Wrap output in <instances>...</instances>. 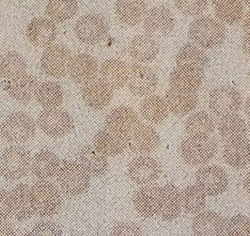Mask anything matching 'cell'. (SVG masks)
Returning a JSON list of instances; mask_svg holds the SVG:
<instances>
[{"label":"cell","instance_id":"cell-40","mask_svg":"<svg viewBox=\"0 0 250 236\" xmlns=\"http://www.w3.org/2000/svg\"><path fill=\"white\" fill-rule=\"evenodd\" d=\"M213 5L218 19L226 24H236L244 15V6L240 1H213Z\"/></svg>","mask_w":250,"mask_h":236},{"label":"cell","instance_id":"cell-55","mask_svg":"<svg viewBox=\"0 0 250 236\" xmlns=\"http://www.w3.org/2000/svg\"></svg>","mask_w":250,"mask_h":236},{"label":"cell","instance_id":"cell-36","mask_svg":"<svg viewBox=\"0 0 250 236\" xmlns=\"http://www.w3.org/2000/svg\"><path fill=\"white\" fill-rule=\"evenodd\" d=\"M36 98L44 109L59 107L64 99L62 87L54 81H45L39 85Z\"/></svg>","mask_w":250,"mask_h":236},{"label":"cell","instance_id":"cell-23","mask_svg":"<svg viewBox=\"0 0 250 236\" xmlns=\"http://www.w3.org/2000/svg\"><path fill=\"white\" fill-rule=\"evenodd\" d=\"M98 70V61L93 56L79 53L71 59L68 72L74 82L85 84L96 78Z\"/></svg>","mask_w":250,"mask_h":236},{"label":"cell","instance_id":"cell-49","mask_svg":"<svg viewBox=\"0 0 250 236\" xmlns=\"http://www.w3.org/2000/svg\"><path fill=\"white\" fill-rule=\"evenodd\" d=\"M243 29H244L245 35L250 36V10L245 15L243 21Z\"/></svg>","mask_w":250,"mask_h":236},{"label":"cell","instance_id":"cell-35","mask_svg":"<svg viewBox=\"0 0 250 236\" xmlns=\"http://www.w3.org/2000/svg\"><path fill=\"white\" fill-rule=\"evenodd\" d=\"M140 109L142 116L154 125L164 122L168 118L169 112L165 100L159 95L146 97L142 101Z\"/></svg>","mask_w":250,"mask_h":236},{"label":"cell","instance_id":"cell-38","mask_svg":"<svg viewBox=\"0 0 250 236\" xmlns=\"http://www.w3.org/2000/svg\"><path fill=\"white\" fill-rule=\"evenodd\" d=\"M185 129L189 136H209L214 131L215 122L206 111H197L186 119Z\"/></svg>","mask_w":250,"mask_h":236},{"label":"cell","instance_id":"cell-33","mask_svg":"<svg viewBox=\"0 0 250 236\" xmlns=\"http://www.w3.org/2000/svg\"><path fill=\"white\" fill-rule=\"evenodd\" d=\"M116 15L123 24L133 26L138 25L147 13V4L145 1H117L115 5Z\"/></svg>","mask_w":250,"mask_h":236},{"label":"cell","instance_id":"cell-48","mask_svg":"<svg viewBox=\"0 0 250 236\" xmlns=\"http://www.w3.org/2000/svg\"><path fill=\"white\" fill-rule=\"evenodd\" d=\"M0 236H17L16 230L13 225L6 220L0 221Z\"/></svg>","mask_w":250,"mask_h":236},{"label":"cell","instance_id":"cell-54","mask_svg":"<svg viewBox=\"0 0 250 236\" xmlns=\"http://www.w3.org/2000/svg\"><path fill=\"white\" fill-rule=\"evenodd\" d=\"M248 78H249V81H250V71H249V73H248Z\"/></svg>","mask_w":250,"mask_h":236},{"label":"cell","instance_id":"cell-12","mask_svg":"<svg viewBox=\"0 0 250 236\" xmlns=\"http://www.w3.org/2000/svg\"><path fill=\"white\" fill-rule=\"evenodd\" d=\"M161 164L151 156L135 157L127 167V173L130 179L143 186L155 183L161 177Z\"/></svg>","mask_w":250,"mask_h":236},{"label":"cell","instance_id":"cell-17","mask_svg":"<svg viewBox=\"0 0 250 236\" xmlns=\"http://www.w3.org/2000/svg\"><path fill=\"white\" fill-rule=\"evenodd\" d=\"M161 188L146 185L135 192L133 202L136 212L141 217L149 218L158 215L161 203Z\"/></svg>","mask_w":250,"mask_h":236},{"label":"cell","instance_id":"cell-52","mask_svg":"<svg viewBox=\"0 0 250 236\" xmlns=\"http://www.w3.org/2000/svg\"><path fill=\"white\" fill-rule=\"evenodd\" d=\"M244 111H245L247 118L250 120V96L249 97L247 101H246L245 106H244Z\"/></svg>","mask_w":250,"mask_h":236},{"label":"cell","instance_id":"cell-15","mask_svg":"<svg viewBox=\"0 0 250 236\" xmlns=\"http://www.w3.org/2000/svg\"><path fill=\"white\" fill-rule=\"evenodd\" d=\"M175 26L173 14L164 6L151 8L144 18L145 31L155 39L168 36L174 30Z\"/></svg>","mask_w":250,"mask_h":236},{"label":"cell","instance_id":"cell-34","mask_svg":"<svg viewBox=\"0 0 250 236\" xmlns=\"http://www.w3.org/2000/svg\"><path fill=\"white\" fill-rule=\"evenodd\" d=\"M78 161L88 175L93 177L103 175L109 167L106 156L94 146H87L81 149L78 153Z\"/></svg>","mask_w":250,"mask_h":236},{"label":"cell","instance_id":"cell-30","mask_svg":"<svg viewBox=\"0 0 250 236\" xmlns=\"http://www.w3.org/2000/svg\"><path fill=\"white\" fill-rule=\"evenodd\" d=\"M223 158L233 168H245L250 164V141L244 137L228 142L223 150Z\"/></svg>","mask_w":250,"mask_h":236},{"label":"cell","instance_id":"cell-29","mask_svg":"<svg viewBox=\"0 0 250 236\" xmlns=\"http://www.w3.org/2000/svg\"><path fill=\"white\" fill-rule=\"evenodd\" d=\"M129 68L125 62L119 59L105 60L100 68L101 79L112 89H119L127 84Z\"/></svg>","mask_w":250,"mask_h":236},{"label":"cell","instance_id":"cell-8","mask_svg":"<svg viewBox=\"0 0 250 236\" xmlns=\"http://www.w3.org/2000/svg\"><path fill=\"white\" fill-rule=\"evenodd\" d=\"M41 130L53 138H60L70 133L74 127V122L69 112L63 108L44 109L38 119Z\"/></svg>","mask_w":250,"mask_h":236},{"label":"cell","instance_id":"cell-26","mask_svg":"<svg viewBox=\"0 0 250 236\" xmlns=\"http://www.w3.org/2000/svg\"><path fill=\"white\" fill-rule=\"evenodd\" d=\"M128 50L135 61L141 63H151L157 58L160 51V44L155 38L147 34H140L132 39Z\"/></svg>","mask_w":250,"mask_h":236},{"label":"cell","instance_id":"cell-6","mask_svg":"<svg viewBox=\"0 0 250 236\" xmlns=\"http://www.w3.org/2000/svg\"><path fill=\"white\" fill-rule=\"evenodd\" d=\"M60 191L68 197L85 193L89 188L90 175L75 161H64L56 175Z\"/></svg>","mask_w":250,"mask_h":236},{"label":"cell","instance_id":"cell-4","mask_svg":"<svg viewBox=\"0 0 250 236\" xmlns=\"http://www.w3.org/2000/svg\"><path fill=\"white\" fill-rule=\"evenodd\" d=\"M217 151V141L210 136H188L180 145L182 159L193 167L207 164L214 157Z\"/></svg>","mask_w":250,"mask_h":236},{"label":"cell","instance_id":"cell-22","mask_svg":"<svg viewBox=\"0 0 250 236\" xmlns=\"http://www.w3.org/2000/svg\"><path fill=\"white\" fill-rule=\"evenodd\" d=\"M39 86L37 77L24 72L11 79L7 91L11 98L25 105L36 96Z\"/></svg>","mask_w":250,"mask_h":236},{"label":"cell","instance_id":"cell-37","mask_svg":"<svg viewBox=\"0 0 250 236\" xmlns=\"http://www.w3.org/2000/svg\"><path fill=\"white\" fill-rule=\"evenodd\" d=\"M218 130L222 138L226 142L244 138L248 133L245 121L237 114L222 118L219 122Z\"/></svg>","mask_w":250,"mask_h":236},{"label":"cell","instance_id":"cell-47","mask_svg":"<svg viewBox=\"0 0 250 236\" xmlns=\"http://www.w3.org/2000/svg\"><path fill=\"white\" fill-rule=\"evenodd\" d=\"M12 216L11 192L0 189V221L8 220Z\"/></svg>","mask_w":250,"mask_h":236},{"label":"cell","instance_id":"cell-24","mask_svg":"<svg viewBox=\"0 0 250 236\" xmlns=\"http://www.w3.org/2000/svg\"><path fill=\"white\" fill-rule=\"evenodd\" d=\"M165 101L169 112L175 116H184L197 107L199 97L195 92L170 88L166 94Z\"/></svg>","mask_w":250,"mask_h":236},{"label":"cell","instance_id":"cell-45","mask_svg":"<svg viewBox=\"0 0 250 236\" xmlns=\"http://www.w3.org/2000/svg\"><path fill=\"white\" fill-rule=\"evenodd\" d=\"M31 236H62V232L55 222L42 220L34 226Z\"/></svg>","mask_w":250,"mask_h":236},{"label":"cell","instance_id":"cell-10","mask_svg":"<svg viewBox=\"0 0 250 236\" xmlns=\"http://www.w3.org/2000/svg\"><path fill=\"white\" fill-rule=\"evenodd\" d=\"M74 32L77 39L83 43L96 44L106 37L107 22L104 17L100 14H85L76 22Z\"/></svg>","mask_w":250,"mask_h":236},{"label":"cell","instance_id":"cell-25","mask_svg":"<svg viewBox=\"0 0 250 236\" xmlns=\"http://www.w3.org/2000/svg\"><path fill=\"white\" fill-rule=\"evenodd\" d=\"M60 166V159L54 152L42 150L32 157L31 171L38 179L48 181L57 175Z\"/></svg>","mask_w":250,"mask_h":236},{"label":"cell","instance_id":"cell-31","mask_svg":"<svg viewBox=\"0 0 250 236\" xmlns=\"http://www.w3.org/2000/svg\"><path fill=\"white\" fill-rule=\"evenodd\" d=\"M178 67H185L204 72L209 64L206 52L193 43H188L178 50L175 58Z\"/></svg>","mask_w":250,"mask_h":236},{"label":"cell","instance_id":"cell-14","mask_svg":"<svg viewBox=\"0 0 250 236\" xmlns=\"http://www.w3.org/2000/svg\"><path fill=\"white\" fill-rule=\"evenodd\" d=\"M160 144V135L147 124H139L127 136V147L136 154H151L158 149Z\"/></svg>","mask_w":250,"mask_h":236},{"label":"cell","instance_id":"cell-20","mask_svg":"<svg viewBox=\"0 0 250 236\" xmlns=\"http://www.w3.org/2000/svg\"><path fill=\"white\" fill-rule=\"evenodd\" d=\"M192 229L195 236H224L226 220L217 212L205 211L193 218Z\"/></svg>","mask_w":250,"mask_h":236},{"label":"cell","instance_id":"cell-43","mask_svg":"<svg viewBox=\"0 0 250 236\" xmlns=\"http://www.w3.org/2000/svg\"><path fill=\"white\" fill-rule=\"evenodd\" d=\"M226 233L229 236H250V219L237 215L226 222Z\"/></svg>","mask_w":250,"mask_h":236},{"label":"cell","instance_id":"cell-9","mask_svg":"<svg viewBox=\"0 0 250 236\" xmlns=\"http://www.w3.org/2000/svg\"><path fill=\"white\" fill-rule=\"evenodd\" d=\"M69 49L62 43H54L45 49L41 58V67L45 74L61 78L69 71L71 61Z\"/></svg>","mask_w":250,"mask_h":236},{"label":"cell","instance_id":"cell-41","mask_svg":"<svg viewBox=\"0 0 250 236\" xmlns=\"http://www.w3.org/2000/svg\"><path fill=\"white\" fill-rule=\"evenodd\" d=\"M26 68V60L18 52H7L0 56V77L2 78H15L24 73Z\"/></svg>","mask_w":250,"mask_h":236},{"label":"cell","instance_id":"cell-39","mask_svg":"<svg viewBox=\"0 0 250 236\" xmlns=\"http://www.w3.org/2000/svg\"><path fill=\"white\" fill-rule=\"evenodd\" d=\"M78 3L73 0L50 1L45 12L52 21L63 22L72 19L78 12Z\"/></svg>","mask_w":250,"mask_h":236},{"label":"cell","instance_id":"cell-19","mask_svg":"<svg viewBox=\"0 0 250 236\" xmlns=\"http://www.w3.org/2000/svg\"><path fill=\"white\" fill-rule=\"evenodd\" d=\"M140 123L136 110L130 107L124 105L112 109L105 120L106 129L125 136H128Z\"/></svg>","mask_w":250,"mask_h":236},{"label":"cell","instance_id":"cell-16","mask_svg":"<svg viewBox=\"0 0 250 236\" xmlns=\"http://www.w3.org/2000/svg\"><path fill=\"white\" fill-rule=\"evenodd\" d=\"M84 102L95 110L107 107L113 98V89L101 78H95L84 84L81 89Z\"/></svg>","mask_w":250,"mask_h":236},{"label":"cell","instance_id":"cell-2","mask_svg":"<svg viewBox=\"0 0 250 236\" xmlns=\"http://www.w3.org/2000/svg\"><path fill=\"white\" fill-rule=\"evenodd\" d=\"M31 193L35 214L39 217H53L61 209V191L52 182L39 180L31 187Z\"/></svg>","mask_w":250,"mask_h":236},{"label":"cell","instance_id":"cell-28","mask_svg":"<svg viewBox=\"0 0 250 236\" xmlns=\"http://www.w3.org/2000/svg\"><path fill=\"white\" fill-rule=\"evenodd\" d=\"M12 216L19 221L28 220L35 215L31 188L27 184L17 185L11 192Z\"/></svg>","mask_w":250,"mask_h":236},{"label":"cell","instance_id":"cell-50","mask_svg":"<svg viewBox=\"0 0 250 236\" xmlns=\"http://www.w3.org/2000/svg\"><path fill=\"white\" fill-rule=\"evenodd\" d=\"M242 48L246 54L250 56V36H245L243 37Z\"/></svg>","mask_w":250,"mask_h":236},{"label":"cell","instance_id":"cell-27","mask_svg":"<svg viewBox=\"0 0 250 236\" xmlns=\"http://www.w3.org/2000/svg\"><path fill=\"white\" fill-rule=\"evenodd\" d=\"M181 210L182 202L180 190L172 184L161 188L158 215L166 221H172L179 217Z\"/></svg>","mask_w":250,"mask_h":236},{"label":"cell","instance_id":"cell-46","mask_svg":"<svg viewBox=\"0 0 250 236\" xmlns=\"http://www.w3.org/2000/svg\"><path fill=\"white\" fill-rule=\"evenodd\" d=\"M110 236H144L138 225L132 222H121L113 227Z\"/></svg>","mask_w":250,"mask_h":236},{"label":"cell","instance_id":"cell-53","mask_svg":"<svg viewBox=\"0 0 250 236\" xmlns=\"http://www.w3.org/2000/svg\"><path fill=\"white\" fill-rule=\"evenodd\" d=\"M245 2V4H246V5H247V6H249L250 8V2Z\"/></svg>","mask_w":250,"mask_h":236},{"label":"cell","instance_id":"cell-3","mask_svg":"<svg viewBox=\"0 0 250 236\" xmlns=\"http://www.w3.org/2000/svg\"><path fill=\"white\" fill-rule=\"evenodd\" d=\"M36 133V122L30 115L22 111L11 113L0 126L2 139L7 143L18 146L33 139Z\"/></svg>","mask_w":250,"mask_h":236},{"label":"cell","instance_id":"cell-1","mask_svg":"<svg viewBox=\"0 0 250 236\" xmlns=\"http://www.w3.org/2000/svg\"><path fill=\"white\" fill-rule=\"evenodd\" d=\"M226 28L218 20L212 17L203 16L196 18L189 25V39L205 49L218 47L226 39Z\"/></svg>","mask_w":250,"mask_h":236},{"label":"cell","instance_id":"cell-7","mask_svg":"<svg viewBox=\"0 0 250 236\" xmlns=\"http://www.w3.org/2000/svg\"><path fill=\"white\" fill-rule=\"evenodd\" d=\"M241 94L230 86L216 87L209 95V108L213 114L219 117L236 114L241 109Z\"/></svg>","mask_w":250,"mask_h":236},{"label":"cell","instance_id":"cell-51","mask_svg":"<svg viewBox=\"0 0 250 236\" xmlns=\"http://www.w3.org/2000/svg\"><path fill=\"white\" fill-rule=\"evenodd\" d=\"M243 185H244V190H245L247 194L250 196V171L247 172V175L244 177Z\"/></svg>","mask_w":250,"mask_h":236},{"label":"cell","instance_id":"cell-44","mask_svg":"<svg viewBox=\"0 0 250 236\" xmlns=\"http://www.w3.org/2000/svg\"><path fill=\"white\" fill-rule=\"evenodd\" d=\"M175 6L186 16H198L203 13L208 6V1H175Z\"/></svg>","mask_w":250,"mask_h":236},{"label":"cell","instance_id":"cell-32","mask_svg":"<svg viewBox=\"0 0 250 236\" xmlns=\"http://www.w3.org/2000/svg\"><path fill=\"white\" fill-rule=\"evenodd\" d=\"M203 74L197 70L178 66L170 74V86L171 88L196 92L202 85Z\"/></svg>","mask_w":250,"mask_h":236},{"label":"cell","instance_id":"cell-5","mask_svg":"<svg viewBox=\"0 0 250 236\" xmlns=\"http://www.w3.org/2000/svg\"><path fill=\"white\" fill-rule=\"evenodd\" d=\"M32 157L27 149L14 145L5 149L0 158V172L8 182L24 178L31 170Z\"/></svg>","mask_w":250,"mask_h":236},{"label":"cell","instance_id":"cell-18","mask_svg":"<svg viewBox=\"0 0 250 236\" xmlns=\"http://www.w3.org/2000/svg\"><path fill=\"white\" fill-rule=\"evenodd\" d=\"M57 36V28L54 22L46 18L32 19L26 28L28 40L37 47H48Z\"/></svg>","mask_w":250,"mask_h":236},{"label":"cell","instance_id":"cell-21","mask_svg":"<svg viewBox=\"0 0 250 236\" xmlns=\"http://www.w3.org/2000/svg\"><path fill=\"white\" fill-rule=\"evenodd\" d=\"M94 147L104 155L115 157L127 148V136L105 129L99 130L93 140Z\"/></svg>","mask_w":250,"mask_h":236},{"label":"cell","instance_id":"cell-42","mask_svg":"<svg viewBox=\"0 0 250 236\" xmlns=\"http://www.w3.org/2000/svg\"><path fill=\"white\" fill-rule=\"evenodd\" d=\"M206 193L197 186L189 185L181 192L182 209L189 215H197L206 206Z\"/></svg>","mask_w":250,"mask_h":236},{"label":"cell","instance_id":"cell-13","mask_svg":"<svg viewBox=\"0 0 250 236\" xmlns=\"http://www.w3.org/2000/svg\"><path fill=\"white\" fill-rule=\"evenodd\" d=\"M196 180L197 186L208 196H218L228 188V175L217 165L201 167L196 172Z\"/></svg>","mask_w":250,"mask_h":236},{"label":"cell","instance_id":"cell-11","mask_svg":"<svg viewBox=\"0 0 250 236\" xmlns=\"http://www.w3.org/2000/svg\"><path fill=\"white\" fill-rule=\"evenodd\" d=\"M127 87L133 95L149 96L157 89L158 77L155 71L141 64H133L129 68Z\"/></svg>","mask_w":250,"mask_h":236}]
</instances>
